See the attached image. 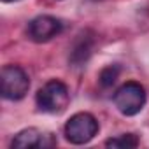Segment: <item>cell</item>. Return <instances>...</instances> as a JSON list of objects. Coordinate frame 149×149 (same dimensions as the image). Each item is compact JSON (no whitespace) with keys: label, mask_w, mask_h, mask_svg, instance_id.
Listing matches in <instances>:
<instances>
[{"label":"cell","mask_w":149,"mask_h":149,"mask_svg":"<svg viewBox=\"0 0 149 149\" xmlns=\"http://www.w3.org/2000/svg\"><path fill=\"white\" fill-rule=\"evenodd\" d=\"M2 2H16V0H2Z\"/></svg>","instance_id":"10"},{"label":"cell","mask_w":149,"mask_h":149,"mask_svg":"<svg viewBox=\"0 0 149 149\" xmlns=\"http://www.w3.org/2000/svg\"><path fill=\"white\" fill-rule=\"evenodd\" d=\"M13 147L16 149H33V147H53L56 146V139L53 133H42L37 128H25L14 135Z\"/></svg>","instance_id":"6"},{"label":"cell","mask_w":149,"mask_h":149,"mask_svg":"<svg viewBox=\"0 0 149 149\" xmlns=\"http://www.w3.org/2000/svg\"><path fill=\"white\" fill-rule=\"evenodd\" d=\"M114 105L123 116H135L146 105V90L137 81H126L114 93Z\"/></svg>","instance_id":"2"},{"label":"cell","mask_w":149,"mask_h":149,"mask_svg":"<svg viewBox=\"0 0 149 149\" xmlns=\"http://www.w3.org/2000/svg\"><path fill=\"white\" fill-rule=\"evenodd\" d=\"M119 77V67L118 65H107L105 68H102L100 76H98V83L104 88H111Z\"/></svg>","instance_id":"9"},{"label":"cell","mask_w":149,"mask_h":149,"mask_svg":"<svg viewBox=\"0 0 149 149\" xmlns=\"http://www.w3.org/2000/svg\"><path fill=\"white\" fill-rule=\"evenodd\" d=\"M61 30H63L61 21L54 16H49V14H42V16L33 18L26 28L28 37L33 42H47L53 37H56Z\"/></svg>","instance_id":"5"},{"label":"cell","mask_w":149,"mask_h":149,"mask_svg":"<svg viewBox=\"0 0 149 149\" xmlns=\"http://www.w3.org/2000/svg\"><path fill=\"white\" fill-rule=\"evenodd\" d=\"M107 147H116V149H132V147H137L139 146V139L135 133H123L119 137H114V139H109L105 142Z\"/></svg>","instance_id":"8"},{"label":"cell","mask_w":149,"mask_h":149,"mask_svg":"<svg viewBox=\"0 0 149 149\" xmlns=\"http://www.w3.org/2000/svg\"><path fill=\"white\" fill-rule=\"evenodd\" d=\"M91 47H93V40L90 37H86V35H79L76 46H74L72 51H70V61L74 65H83L90 58Z\"/></svg>","instance_id":"7"},{"label":"cell","mask_w":149,"mask_h":149,"mask_svg":"<svg viewBox=\"0 0 149 149\" xmlns=\"http://www.w3.org/2000/svg\"><path fill=\"white\" fill-rule=\"evenodd\" d=\"M2 83V97L6 100H21L30 90L28 74L18 65H6L0 72Z\"/></svg>","instance_id":"4"},{"label":"cell","mask_w":149,"mask_h":149,"mask_svg":"<svg viewBox=\"0 0 149 149\" xmlns=\"http://www.w3.org/2000/svg\"><path fill=\"white\" fill-rule=\"evenodd\" d=\"M97 133H98V121L90 112L74 114L65 125V139L76 146L88 144Z\"/></svg>","instance_id":"3"},{"label":"cell","mask_w":149,"mask_h":149,"mask_svg":"<svg viewBox=\"0 0 149 149\" xmlns=\"http://www.w3.org/2000/svg\"><path fill=\"white\" fill-rule=\"evenodd\" d=\"M35 100L42 112L60 114L68 107L70 93H68V88L65 83H61L58 79H51L37 91Z\"/></svg>","instance_id":"1"}]
</instances>
